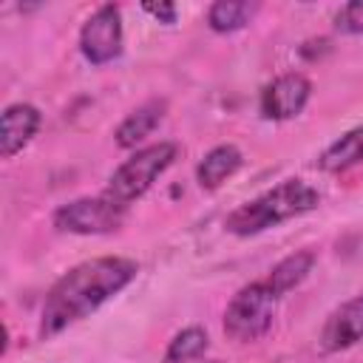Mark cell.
Returning a JSON list of instances; mask_svg holds the SVG:
<instances>
[{"instance_id":"6da1fadb","label":"cell","mask_w":363,"mask_h":363,"mask_svg":"<svg viewBox=\"0 0 363 363\" xmlns=\"http://www.w3.org/2000/svg\"><path fill=\"white\" fill-rule=\"evenodd\" d=\"M136 278V261L119 255H102L68 269L45 295L40 315V335L51 337L71 323L96 312L108 298L122 292Z\"/></svg>"},{"instance_id":"7a4b0ae2","label":"cell","mask_w":363,"mask_h":363,"mask_svg":"<svg viewBox=\"0 0 363 363\" xmlns=\"http://www.w3.org/2000/svg\"><path fill=\"white\" fill-rule=\"evenodd\" d=\"M318 201L320 196L312 184H306L303 179H284L281 184L269 187L252 201H244L241 207H235L224 218V227L233 235H258L281 221H289L295 216L315 210Z\"/></svg>"},{"instance_id":"3957f363","label":"cell","mask_w":363,"mask_h":363,"mask_svg":"<svg viewBox=\"0 0 363 363\" xmlns=\"http://www.w3.org/2000/svg\"><path fill=\"white\" fill-rule=\"evenodd\" d=\"M176 153H179V147L173 142H156V145H147V147L136 150L130 159H125L113 170L102 196L128 207L130 201H136L139 196H145L150 190V184L173 164Z\"/></svg>"},{"instance_id":"277c9868","label":"cell","mask_w":363,"mask_h":363,"mask_svg":"<svg viewBox=\"0 0 363 363\" xmlns=\"http://www.w3.org/2000/svg\"><path fill=\"white\" fill-rule=\"evenodd\" d=\"M275 309H278L275 289L267 281H252L230 298L224 309V335L235 343H252L269 332Z\"/></svg>"},{"instance_id":"5b68a950","label":"cell","mask_w":363,"mask_h":363,"mask_svg":"<svg viewBox=\"0 0 363 363\" xmlns=\"http://www.w3.org/2000/svg\"><path fill=\"white\" fill-rule=\"evenodd\" d=\"M54 227L60 233H74V235H102L113 233L125 221V207L111 201L108 196H85L74 199L62 207L54 210Z\"/></svg>"},{"instance_id":"8992f818","label":"cell","mask_w":363,"mask_h":363,"mask_svg":"<svg viewBox=\"0 0 363 363\" xmlns=\"http://www.w3.org/2000/svg\"><path fill=\"white\" fill-rule=\"evenodd\" d=\"M79 51L91 65L113 62L122 54V11L113 3L99 6L79 31Z\"/></svg>"},{"instance_id":"52a82bcc","label":"cell","mask_w":363,"mask_h":363,"mask_svg":"<svg viewBox=\"0 0 363 363\" xmlns=\"http://www.w3.org/2000/svg\"><path fill=\"white\" fill-rule=\"evenodd\" d=\"M309 94H312V82L303 74L298 71L281 74L261 91V116L275 122L292 119L306 108Z\"/></svg>"},{"instance_id":"ba28073f","label":"cell","mask_w":363,"mask_h":363,"mask_svg":"<svg viewBox=\"0 0 363 363\" xmlns=\"http://www.w3.org/2000/svg\"><path fill=\"white\" fill-rule=\"evenodd\" d=\"M363 340V292L340 303L323 323L320 346L323 352H343Z\"/></svg>"},{"instance_id":"9c48e42d","label":"cell","mask_w":363,"mask_h":363,"mask_svg":"<svg viewBox=\"0 0 363 363\" xmlns=\"http://www.w3.org/2000/svg\"><path fill=\"white\" fill-rule=\"evenodd\" d=\"M40 122H43V116L34 105H28V102L9 105L0 116V156L11 159L14 153H20L40 130Z\"/></svg>"},{"instance_id":"30bf717a","label":"cell","mask_w":363,"mask_h":363,"mask_svg":"<svg viewBox=\"0 0 363 363\" xmlns=\"http://www.w3.org/2000/svg\"><path fill=\"white\" fill-rule=\"evenodd\" d=\"M244 156L235 145H216L213 150L204 153V159L196 167V182L201 190H216L221 187L238 167H241Z\"/></svg>"},{"instance_id":"8fae6325","label":"cell","mask_w":363,"mask_h":363,"mask_svg":"<svg viewBox=\"0 0 363 363\" xmlns=\"http://www.w3.org/2000/svg\"><path fill=\"white\" fill-rule=\"evenodd\" d=\"M164 99H150V102H145V105H139L133 113H128L125 119H122V125L116 128V145L119 147H136L139 142H145L153 130H156V125L162 122V116H164Z\"/></svg>"},{"instance_id":"7c38bea8","label":"cell","mask_w":363,"mask_h":363,"mask_svg":"<svg viewBox=\"0 0 363 363\" xmlns=\"http://www.w3.org/2000/svg\"><path fill=\"white\" fill-rule=\"evenodd\" d=\"M312 267H315V252L312 250H298V252H289L286 258H281L275 267H272V272H269V278H267V284L275 289V295L281 298L284 292H289V289H295L309 272H312Z\"/></svg>"},{"instance_id":"4fadbf2b","label":"cell","mask_w":363,"mask_h":363,"mask_svg":"<svg viewBox=\"0 0 363 363\" xmlns=\"http://www.w3.org/2000/svg\"><path fill=\"white\" fill-rule=\"evenodd\" d=\"M360 162H363V125L354 128V130H349V133H343L318 159L320 170H329V173H340V170L354 167Z\"/></svg>"},{"instance_id":"5bb4252c","label":"cell","mask_w":363,"mask_h":363,"mask_svg":"<svg viewBox=\"0 0 363 363\" xmlns=\"http://www.w3.org/2000/svg\"><path fill=\"white\" fill-rule=\"evenodd\" d=\"M255 3H244V0H216L210 9H207V23L213 31L218 34H230V31H238L250 23V17L255 14Z\"/></svg>"},{"instance_id":"9a60e30c","label":"cell","mask_w":363,"mask_h":363,"mask_svg":"<svg viewBox=\"0 0 363 363\" xmlns=\"http://www.w3.org/2000/svg\"><path fill=\"white\" fill-rule=\"evenodd\" d=\"M210 346V337L201 326H187L182 332L173 335V340L167 343V352H164V363H187V360H196L204 354V349Z\"/></svg>"},{"instance_id":"2e32d148","label":"cell","mask_w":363,"mask_h":363,"mask_svg":"<svg viewBox=\"0 0 363 363\" xmlns=\"http://www.w3.org/2000/svg\"><path fill=\"white\" fill-rule=\"evenodd\" d=\"M335 28L340 34H363V0L340 6V11L335 14Z\"/></svg>"},{"instance_id":"e0dca14e","label":"cell","mask_w":363,"mask_h":363,"mask_svg":"<svg viewBox=\"0 0 363 363\" xmlns=\"http://www.w3.org/2000/svg\"><path fill=\"white\" fill-rule=\"evenodd\" d=\"M147 14H153L159 23H176V6L173 3H142Z\"/></svg>"},{"instance_id":"ac0fdd59","label":"cell","mask_w":363,"mask_h":363,"mask_svg":"<svg viewBox=\"0 0 363 363\" xmlns=\"http://www.w3.org/2000/svg\"><path fill=\"white\" fill-rule=\"evenodd\" d=\"M204 363H218V360H204Z\"/></svg>"}]
</instances>
